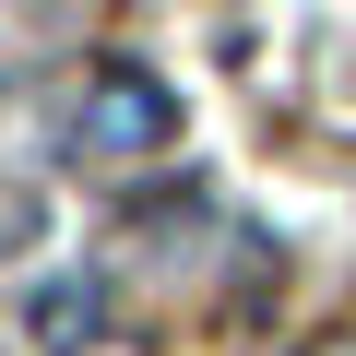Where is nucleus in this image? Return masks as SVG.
Masks as SVG:
<instances>
[{"label":"nucleus","instance_id":"obj_1","mask_svg":"<svg viewBox=\"0 0 356 356\" xmlns=\"http://www.w3.org/2000/svg\"><path fill=\"white\" fill-rule=\"evenodd\" d=\"M178 143V95L143 72V60H107L95 83H83V107H72V154L83 166H154Z\"/></svg>","mask_w":356,"mask_h":356},{"label":"nucleus","instance_id":"obj_2","mask_svg":"<svg viewBox=\"0 0 356 356\" xmlns=\"http://www.w3.org/2000/svg\"><path fill=\"white\" fill-rule=\"evenodd\" d=\"M24 344L36 356H95L107 344V285L95 273H36L24 285Z\"/></svg>","mask_w":356,"mask_h":356},{"label":"nucleus","instance_id":"obj_3","mask_svg":"<svg viewBox=\"0 0 356 356\" xmlns=\"http://www.w3.org/2000/svg\"><path fill=\"white\" fill-rule=\"evenodd\" d=\"M309 356H356V321H344V332H321V344H309Z\"/></svg>","mask_w":356,"mask_h":356}]
</instances>
